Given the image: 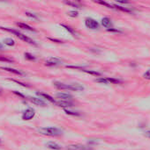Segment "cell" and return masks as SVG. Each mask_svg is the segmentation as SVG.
Wrapping results in <instances>:
<instances>
[{
	"mask_svg": "<svg viewBox=\"0 0 150 150\" xmlns=\"http://www.w3.org/2000/svg\"><path fill=\"white\" fill-rule=\"evenodd\" d=\"M95 82H97V83H105V84H109V82H108L107 78H103V77L95 79Z\"/></svg>",
	"mask_w": 150,
	"mask_h": 150,
	"instance_id": "cb8c5ba5",
	"label": "cell"
},
{
	"mask_svg": "<svg viewBox=\"0 0 150 150\" xmlns=\"http://www.w3.org/2000/svg\"><path fill=\"white\" fill-rule=\"evenodd\" d=\"M0 62H12L13 59L9 57V56H4L0 55Z\"/></svg>",
	"mask_w": 150,
	"mask_h": 150,
	"instance_id": "ac0fdd59",
	"label": "cell"
},
{
	"mask_svg": "<svg viewBox=\"0 0 150 150\" xmlns=\"http://www.w3.org/2000/svg\"><path fill=\"white\" fill-rule=\"evenodd\" d=\"M49 40H52V41H56L57 43H62V41L59 40H56V39H52V38H49Z\"/></svg>",
	"mask_w": 150,
	"mask_h": 150,
	"instance_id": "83f0119b",
	"label": "cell"
},
{
	"mask_svg": "<svg viewBox=\"0 0 150 150\" xmlns=\"http://www.w3.org/2000/svg\"><path fill=\"white\" fill-rule=\"evenodd\" d=\"M56 105H58V106H60V107H63L65 109L74 106L73 105V103H72L71 101H64V100H58V101H57L56 102Z\"/></svg>",
	"mask_w": 150,
	"mask_h": 150,
	"instance_id": "30bf717a",
	"label": "cell"
},
{
	"mask_svg": "<svg viewBox=\"0 0 150 150\" xmlns=\"http://www.w3.org/2000/svg\"><path fill=\"white\" fill-rule=\"evenodd\" d=\"M66 4H68V5H71V6H72V7H76V8H81L82 6L79 4V3H77V2H65Z\"/></svg>",
	"mask_w": 150,
	"mask_h": 150,
	"instance_id": "d6986e66",
	"label": "cell"
},
{
	"mask_svg": "<svg viewBox=\"0 0 150 150\" xmlns=\"http://www.w3.org/2000/svg\"><path fill=\"white\" fill-rule=\"evenodd\" d=\"M67 14H68V16H70L72 18H76V17L79 16V12L76 11H70Z\"/></svg>",
	"mask_w": 150,
	"mask_h": 150,
	"instance_id": "603a6c76",
	"label": "cell"
},
{
	"mask_svg": "<svg viewBox=\"0 0 150 150\" xmlns=\"http://www.w3.org/2000/svg\"><path fill=\"white\" fill-rule=\"evenodd\" d=\"M145 136H146V137H148V138H149V139H150V130L147 131V132H145Z\"/></svg>",
	"mask_w": 150,
	"mask_h": 150,
	"instance_id": "f546056e",
	"label": "cell"
},
{
	"mask_svg": "<svg viewBox=\"0 0 150 150\" xmlns=\"http://www.w3.org/2000/svg\"><path fill=\"white\" fill-rule=\"evenodd\" d=\"M85 25H86V26H87L88 28H89V29L95 30V29L99 28V23H98L95 19L91 18H86V20H85Z\"/></svg>",
	"mask_w": 150,
	"mask_h": 150,
	"instance_id": "277c9868",
	"label": "cell"
},
{
	"mask_svg": "<svg viewBox=\"0 0 150 150\" xmlns=\"http://www.w3.org/2000/svg\"><path fill=\"white\" fill-rule=\"evenodd\" d=\"M12 82H15V83H19V84H20L21 86H23V87H29L27 84H25V83H21V82H19V81H17V80H14V79H11Z\"/></svg>",
	"mask_w": 150,
	"mask_h": 150,
	"instance_id": "4316f807",
	"label": "cell"
},
{
	"mask_svg": "<svg viewBox=\"0 0 150 150\" xmlns=\"http://www.w3.org/2000/svg\"><path fill=\"white\" fill-rule=\"evenodd\" d=\"M36 95H38V96H40V97H42L43 98H45L46 100H48V101H50V103H53V104H56V100L51 97V96H50V95H48V94H46V93H43V92H36Z\"/></svg>",
	"mask_w": 150,
	"mask_h": 150,
	"instance_id": "7c38bea8",
	"label": "cell"
},
{
	"mask_svg": "<svg viewBox=\"0 0 150 150\" xmlns=\"http://www.w3.org/2000/svg\"><path fill=\"white\" fill-rule=\"evenodd\" d=\"M3 49H4V46H3V44L0 43V50H3Z\"/></svg>",
	"mask_w": 150,
	"mask_h": 150,
	"instance_id": "4dcf8cb0",
	"label": "cell"
},
{
	"mask_svg": "<svg viewBox=\"0 0 150 150\" xmlns=\"http://www.w3.org/2000/svg\"><path fill=\"white\" fill-rule=\"evenodd\" d=\"M34 114H35L34 110L32 109V108H28V109H27L23 112V114H22V120H32L34 117Z\"/></svg>",
	"mask_w": 150,
	"mask_h": 150,
	"instance_id": "5b68a950",
	"label": "cell"
},
{
	"mask_svg": "<svg viewBox=\"0 0 150 150\" xmlns=\"http://www.w3.org/2000/svg\"><path fill=\"white\" fill-rule=\"evenodd\" d=\"M3 42H4L6 46H8V47H12V46L15 45V40H14L13 39H11V38H6V39L4 40Z\"/></svg>",
	"mask_w": 150,
	"mask_h": 150,
	"instance_id": "e0dca14e",
	"label": "cell"
},
{
	"mask_svg": "<svg viewBox=\"0 0 150 150\" xmlns=\"http://www.w3.org/2000/svg\"><path fill=\"white\" fill-rule=\"evenodd\" d=\"M61 25H62L64 28H65V29H66L68 32H70V33H72V34L74 37H78V33H77V32H76V31H75L73 28H72V27H71V26H69V25H64V24H62Z\"/></svg>",
	"mask_w": 150,
	"mask_h": 150,
	"instance_id": "2e32d148",
	"label": "cell"
},
{
	"mask_svg": "<svg viewBox=\"0 0 150 150\" xmlns=\"http://www.w3.org/2000/svg\"><path fill=\"white\" fill-rule=\"evenodd\" d=\"M24 55H25V58H26L27 60H29V61H34V60H35V57H34L33 54H29V53H25Z\"/></svg>",
	"mask_w": 150,
	"mask_h": 150,
	"instance_id": "44dd1931",
	"label": "cell"
},
{
	"mask_svg": "<svg viewBox=\"0 0 150 150\" xmlns=\"http://www.w3.org/2000/svg\"><path fill=\"white\" fill-rule=\"evenodd\" d=\"M57 98H58L59 100H64V101H71L72 99V96L68 94V93H65V92H59L56 94Z\"/></svg>",
	"mask_w": 150,
	"mask_h": 150,
	"instance_id": "52a82bcc",
	"label": "cell"
},
{
	"mask_svg": "<svg viewBox=\"0 0 150 150\" xmlns=\"http://www.w3.org/2000/svg\"><path fill=\"white\" fill-rule=\"evenodd\" d=\"M143 77L145 79H148V80H150V69H149L148 71H146L143 75Z\"/></svg>",
	"mask_w": 150,
	"mask_h": 150,
	"instance_id": "484cf974",
	"label": "cell"
},
{
	"mask_svg": "<svg viewBox=\"0 0 150 150\" xmlns=\"http://www.w3.org/2000/svg\"><path fill=\"white\" fill-rule=\"evenodd\" d=\"M67 150H88L89 149L82 144H71L66 147Z\"/></svg>",
	"mask_w": 150,
	"mask_h": 150,
	"instance_id": "ba28073f",
	"label": "cell"
},
{
	"mask_svg": "<svg viewBox=\"0 0 150 150\" xmlns=\"http://www.w3.org/2000/svg\"><path fill=\"white\" fill-rule=\"evenodd\" d=\"M62 63V61L58 58H50L49 60H47L45 62V65L46 66H50V67H53V66H57V65H60Z\"/></svg>",
	"mask_w": 150,
	"mask_h": 150,
	"instance_id": "8992f818",
	"label": "cell"
},
{
	"mask_svg": "<svg viewBox=\"0 0 150 150\" xmlns=\"http://www.w3.org/2000/svg\"><path fill=\"white\" fill-rule=\"evenodd\" d=\"M102 25L105 27V28H111L112 26V23H111V20L109 18H103L102 19Z\"/></svg>",
	"mask_w": 150,
	"mask_h": 150,
	"instance_id": "9a60e30c",
	"label": "cell"
},
{
	"mask_svg": "<svg viewBox=\"0 0 150 150\" xmlns=\"http://www.w3.org/2000/svg\"><path fill=\"white\" fill-rule=\"evenodd\" d=\"M12 92H13L14 94H16V95H18V96H19V97H21V98H25V97H24V95H22V94H20V93H19V92L15 91H12Z\"/></svg>",
	"mask_w": 150,
	"mask_h": 150,
	"instance_id": "f1b7e54d",
	"label": "cell"
},
{
	"mask_svg": "<svg viewBox=\"0 0 150 150\" xmlns=\"http://www.w3.org/2000/svg\"><path fill=\"white\" fill-rule=\"evenodd\" d=\"M107 80L109 82V83H120L121 81L118 80V79H116V78H112V77H107Z\"/></svg>",
	"mask_w": 150,
	"mask_h": 150,
	"instance_id": "ffe728a7",
	"label": "cell"
},
{
	"mask_svg": "<svg viewBox=\"0 0 150 150\" xmlns=\"http://www.w3.org/2000/svg\"><path fill=\"white\" fill-rule=\"evenodd\" d=\"M16 25L19 27V28H22V29H25V30H28V31H31V32H35V30L31 27L30 25L25 24V23H20V22H17Z\"/></svg>",
	"mask_w": 150,
	"mask_h": 150,
	"instance_id": "5bb4252c",
	"label": "cell"
},
{
	"mask_svg": "<svg viewBox=\"0 0 150 150\" xmlns=\"http://www.w3.org/2000/svg\"><path fill=\"white\" fill-rule=\"evenodd\" d=\"M38 132L42 135L50 136V137L60 136L63 134V131L57 127H42L38 129Z\"/></svg>",
	"mask_w": 150,
	"mask_h": 150,
	"instance_id": "7a4b0ae2",
	"label": "cell"
},
{
	"mask_svg": "<svg viewBox=\"0 0 150 150\" xmlns=\"http://www.w3.org/2000/svg\"><path fill=\"white\" fill-rule=\"evenodd\" d=\"M46 147L51 150H61L62 147L54 142H49L46 143Z\"/></svg>",
	"mask_w": 150,
	"mask_h": 150,
	"instance_id": "8fae6325",
	"label": "cell"
},
{
	"mask_svg": "<svg viewBox=\"0 0 150 150\" xmlns=\"http://www.w3.org/2000/svg\"><path fill=\"white\" fill-rule=\"evenodd\" d=\"M27 17H29V18H34V19H37L38 18H37V16L34 14V13H32V12H28V11H27L26 13H25Z\"/></svg>",
	"mask_w": 150,
	"mask_h": 150,
	"instance_id": "d4e9b609",
	"label": "cell"
},
{
	"mask_svg": "<svg viewBox=\"0 0 150 150\" xmlns=\"http://www.w3.org/2000/svg\"><path fill=\"white\" fill-rule=\"evenodd\" d=\"M0 92H1V91H0Z\"/></svg>",
	"mask_w": 150,
	"mask_h": 150,
	"instance_id": "1f68e13d",
	"label": "cell"
},
{
	"mask_svg": "<svg viewBox=\"0 0 150 150\" xmlns=\"http://www.w3.org/2000/svg\"><path fill=\"white\" fill-rule=\"evenodd\" d=\"M54 86L58 90H68L74 91H81L84 90V87L80 83H64L61 82H54Z\"/></svg>",
	"mask_w": 150,
	"mask_h": 150,
	"instance_id": "6da1fadb",
	"label": "cell"
},
{
	"mask_svg": "<svg viewBox=\"0 0 150 150\" xmlns=\"http://www.w3.org/2000/svg\"><path fill=\"white\" fill-rule=\"evenodd\" d=\"M27 99H28L31 103H33V104H34V105H39V106H46V105H47L46 103H45L43 100H42L41 98H38L28 97Z\"/></svg>",
	"mask_w": 150,
	"mask_h": 150,
	"instance_id": "9c48e42d",
	"label": "cell"
},
{
	"mask_svg": "<svg viewBox=\"0 0 150 150\" xmlns=\"http://www.w3.org/2000/svg\"><path fill=\"white\" fill-rule=\"evenodd\" d=\"M0 29L4 30V31H6V32H8V33H11L16 35L19 39H20L21 40H23V41H25V42H27V43H28V44L36 45V43H35L31 38L27 37V35H25V34H23V33H21L19 32V31H16V30H14V29H11V28H8V27H2V26H0Z\"/></svg>",
	"mask_w": 150,
	"mask_h": 150,
	"instance_id": "3957f363",
	"label": "cell"
},
{
	"mask_svg": "<svg viewBox=\"0 0 150 150\" xmlns=\"http://www.w3.org/2000/svg\"><path fill=\"white\" fill-rule=\"evenodd\" d=\"M1 69H4V70H6V71H8V72H11V73L19 75V76H23V75H25V73H24L23 71L19 70V69H11V68H4V67H2Z\"/></svg>",
	"mask_w": 150,
	"mask_h": 150,
	"instance_id": "4fadbf2b",
	"label": "cell"
},
{
	"mask_svg": "<svg viewBox=\"0 0 150 150\" xmlns=\"http://www.w3.org/2000/svg\"><path fill=\"white\" fill-rule=\"evenodd\" d=\"M65 112L66 114L68 115H72V116H80V113L78 112H72V111H70V110H67V109H65Z\"/></svg>",
	"mask_w": 150,
	"mask_h": 150,
	"instance_id": "7402d4cb",
	"label": "cell"
}]
</instances>
